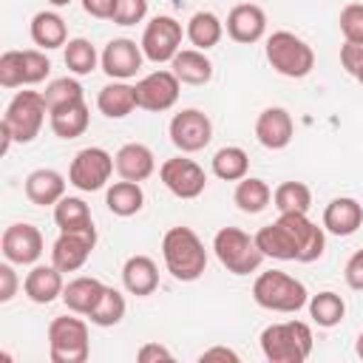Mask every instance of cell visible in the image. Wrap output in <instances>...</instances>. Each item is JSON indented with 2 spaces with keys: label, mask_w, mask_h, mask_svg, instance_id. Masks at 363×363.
Wrapping results in <instances>:
<instances>
[{
  "label": "cell",
  "mask_w": 363,
  "mask_h": 363,
  "mask_svg": "<svg viewBox=\"0 0 363 363\" xmlns=\"http://www.w3.org/2000/svg\"><path fill=\"white\" fill-rule=\"evenodd\" d=\"M142 62H145L142 45H136L128 37L111 40L102 48V54H99V65H102V71L111 79H130V77H136L142 71Z\"/></svg>",
  "instance_id": "15"
},
{
  "label": "cell",
  "mask_w": 363,
  "mask_h": 363,
  "mask_svg": "<svg viewBox=\"0 0 363 363\" xmlns=\"http://www.w3.org/2000/svg\"><path fill=\"white\" fill-rule=\"evenodd\" d=\"M159 179L162 184L176 196V199H199L207 187V173L199 162L187 159V156H173L164 159L159 167Z\"/></svg>",
  "instance_id": "12"
},
{
  "label": "cell",
  "mask_w": 363,
  "mask_h": 363,
  "mask_svg": "<svg viewBox=\"0 0 363 363\" xmlns=\"http://www.w3.org/2000/svg\"><path fill=\"white\" fill-rule=\"evenodd\" d=\"M255 244L267 258L298 261V241H295V233H292V227L284 216H278L272 224L261 227L255 233Z\"/></svg>",
  "instance_id": "18"
},
{
  "label": "cell",
  "mask_w": 363,
  "mask_h": 363,
  "mask_svg": "<svg viewBox=\"0 0 363 363\" xmlns=\"http://www.w3.org/2000/svg\"><path fill=\"white\" fill-rule=\"evenodd\" d=\"M43 99L48 105V111L60 108V105H71V102H79L85 99V91L82 85L74 79V77H60V79H51L43 91Z\"/></svg>",
  "instance_id": "38"
},
{
  "label": "cell",
  "mask_w": 363,
  "mask_h": 363,
  "mask_svg": "<svg viewBox=\"0 0 363 363\" xmlns=\"http://www.w3.org/2000/svg\"><path fill=\"white\" fill-rule=\"evenodd\" d=\"M17 272H14V264L11 261H3L0 264V303H9L14 295H17Z\"/></svg>",
  "instance_id": "43"
},
{
  "label": "cell",
  "mask_w": 363,
  "mask_h": 363,
  "mask_svg": "<svg viewBox=\"0 0 363 363\" xmlns=\"http://www.w3.org/2000/svg\"><path fill=\"white\" fill-rule=\"evenodd\" d=\"M43 233L34 227V224H26V221H17V224H9L3 230V238H0V250H3V258L11 261L14 267H28V264H37L40 255H43Z\"/></svg>",
  "instance_id": "13"
},
{
  "label": "cell",
  "mask_w": 363,
  "mask_h": 363,
  "mask_svg": "<svg viewBox=\"0 0 363 363\" xmlns=\"http://www.w3.org/2000/svg\"><path fill=\"white\" fill-rule=\"evenodd\" d=\"M233 201L241 213L247 216H258L261 210H267V204L272 201V190L264 179L258 176H244L238 184H235V193H233Z\"/></svg>",
  "instance_id": "31"
},
{
  "label": "cell",
  "mask_w": 363,
  "mask_h": 363,
  "mask_svg": "<svg viewBox=\"0 0 363 363\" xmlns=\"http://www.w3.org/2000/svg\"><path fill=\"white\" fill-rule=\"evenodd\" d=\"M62 272L54 264H31V269L23 278V292L31 303H51L57 298H62Z\"/></svg>",
  "instance_id": "19"
},
{
  "label": "cell",
  "mask_w": 363,
  "mask_h": 363,
  "mask_svg": "<svg viewBox=\"0 0 363 363\" xmlns=\"http://www.w3.org/2000/svg\"><path fill=\"white\" fill-rule=\"evenodd\" d=\"M26 199L37 207H54L65 196V176L57 173L54 167H37L26 176L23 182Z\"/></svg>",
  "instance_id": "20"
},
{
  "label": "cell",
  "mask_w": 363,
  "mask_h": 363,
  "mask_svg": "<svg viewBox=\"0 0 363 363\" xmlns=\"http://www.w3.org/2000/svg\"><path fill=\"white\" fill-rule=\"evenodd\" d=\"M105 204H108V210L113 216L130 218L145 207V190H142L139 182H128V179L113 182L108 187V193H105Z\"/></svg>",
  "instance_id": "29"
},
{
  "label": "cell",
  "mask_w": 363,
  "mask_h": 363,
  "mask_svg": "<svg viewBox=\"0 0 363 363\" xmlns=\"http://www.w3.org/2000/svg\"><path fill=\"white\" fill-rule=\"evenodd\" d=\"M45 113H48V105L43 99L40 91H17L3 113V125L11 130L14 142L20 145H28L40 136V128L45 122Z\"/></svg>",
  "instance_id": "7"
},
{
  "label": "cell",
  "mask_w": 363,
  "mask_h": 363,
  "mask_svg": "<svg viewBox=\"0 0 363 363\" xmlns=\"http://www.w3.org/2000/svg\"><path fill=\"white\" fill-rule=\"evenodd\" d=\"M292 133H295V125L286 108H278V105L264 108L255 119V139L267 150H284L292 142Z\"/></svg>",
  "instance_id": "17"
},
{
  "label": "cell",
  "mask_w": 363,
  "mask_h": 363,
  "mask_svg": "<svg viewBox=\"0 0 363 363\" xmlns=\"http://www.w3.org/2000/svg\"><path fill=\"white\" fill-rule=\"evenodd\" d=\"M162 258L167 272L176 281H199L207 269V250L204 241L190 227H170L162 238Z\"/></svg>",
  "instance_id": "1"
},
{
  "label": "cell",
  "mask_w": 363,
  "mask_h": 363,
  "mask_svg": "<svg viewBox=\"0 0 363 363\" xmlns=\"http://www.w3.org/2000/svg\"><path fill=\"white\" fill-rule=\"evenodd\" d=\"M258 343L269 363H303L312 354L315 337H312L309 323L284 320V323H269L261 332Z\"/></svg>",
  "instance_id": "2"
},
{
  "label": "cell",
  "mask_w": 363,
  "mask_h": 363,
  "mask_svg": "<svg viewBox=\"0 0 363 363\" xmlns=\"http://www.w3.org/2000/svg\"><path fill=\"white\" fill-rule=\"evenodd\" d=\"M213 173L221 182H241L250 173V156H247V150L238 147V145L218 147L216 156H213Z\"/></svg>",
  "instance_id": "34"
},
{
  "label": "cell",
  "mask_w": 363,
  "mask_h": 363,
  "mask_svg": "<svg viewBox=\"0 0 363 363\" xmlns=\"http://www.w3.org/2000/svg\"><path fill=\"white\" fill-rule=\"evenodd\" d=\"M354 354L363 360V332H360V335H357V340H354Z\"/></svg>",
  "instance_id": "48"
},
{
  "label": "cell",
  "mask_w": 363,
  "mask_h": 363,
  "mask_svg": "<svg viewBox=\"0 0 363 363\" xmlns=\"http://www.w3.org/2000/svg\"><path fill=\"white\" fill-rule=\"evenodd\" d=\"M54 224L60 227V233H68V230H88V227H94L91 207H88L79 196H62V199L54 204Z\"/></svg>",
  "instance_id": "32"
},
{
  "label": "cell",
  "mask_w": 363,
  "mask_h": 363,
  "mask_svg": "<svg viewBox=\"0 0 363 363\" xmlns=\"http://www.w3.org/2000/svg\"><path fill=\"white\" fill-rule=\"evenodd\" d=\"M147 17V0H116L113 9V23L116 26H136Z\"/></svg>",
  "instance_id": "42"
},
{
  "label": "cell",
  "mask_w": 363,
  "mask_h": 363,
  "mask_svg": "<svg viewBox=\"0 0 363 363\" xmlns=\"http://www.w3.org/2000/svg\"><path fill=\"white\" fill-rule=\"evenodd\" d=\"M102 292H105V284H102L99 278H94V275H79V278H74V281L65 284V289H62V303L68 306V312L88 318L91 309L99 303Z\"/></svg>",
  "instance_id": "25"
},
{
  "label": "cell",
  "mask_w": 363,
  "mask_h": 363,
  "mask_svg": "<svg viewBox=\"0 0 363 363\" xmlns=\"http://www.w3.org/2000/svg\"><path fill=\"white\" fill-rule=\"evenodd\" d=\"M363 224V204L352 196H337L323 210V230L332 235H352Z\"/></svg>",
  "instance_id": "22"
},
{
  "label": "cell",
  "mask_w": 363,
  "mask_h": 363,
  "mask_svg": "<svg viewBox=\"0 0 363 363\" xmlns=\"http://www.w3.org/2000/svg\"><path fill=\"white\" fill-rule=\"evenodd\" d=\"M306 306H309V318L323 329H332L346 318V301L332 289H323V292L312 295Z\"/></svg>",
  "instance_id": "33"
},
{
  "label": "cell",
  "mask_w": 363,
  "mask_h": 363,
  "mask_svg": "<svg viewBox=\"0 0 363 363\" xmlns=\"http://www.w3.org/2000/svg\"><path fill=\"white\" fill-rule=\"evenodd\" d=\"M187 34H184V28H182V23L176 20V17H170V14H159V17H153L147 26H145V31H142V54H145V60H150V62H170L179 51H182V40H184Z\"/></svg>",
  "instance_id": "9"
},
{
  "label": "cell",
  "mask_w": 363,
  "mask_h": 363,
  "mask_svg": "<svg viewBox=\"0 0 363 363\" xmlns=\"http://www.w3.org/2000/svg\"><path fill=\"white\" fill-rule=\"evenodd\" d=\"M96 108L108 119H125L128 113L136 111V91L125 79H113L99 88L96 94Z\"/></svg>",
  "instance_id": "26"
},
{
  "label": "cell",
  "mask_w": 363,
  "mask_h": 363,
  "mask_svg": "<svg viewBox=\"0 0 363 363\" xmlns=\"http://www.w3.org/2000/svg\"><path fill=\"white\" fill-rule=\"evenodd\" d=\"M227 37L241 43V45H252L267 34V14L258 3H238L230 9L227 14Z\"/></svg>",
  "instance_id": "16"
},
{
  "label": "cell",
  "mask_w": 363,
  "mask_h": 363,
  "mask_svg": "<svg viewBox=\"0 0 363 363\" xmlns=\"http://www.w3.org/2000/svg\"><path fill=\"white\" fill-rule=\"evenodd\" d=\"M0 85L3 88H20L26 85V71H23V51H3L0 57Z\"/></svg>",
  "instance_id": "39"
},
{
  "label": "cell",
  "mask_w": 363,
  "mask_h": 363,
  "mask_svg": "<svg viewBox=\"0 0 363 363\" xmlns=\"http://www.w3.org/2000/svg\"><path fill=\"white\" fill-rule=\"evenodd\" d=\"M48 354L54 363H85L91 354L88 323L82 318L57 315L48 323Z\"/></svg>",
  "instance_id": "6"
},
{
  "label": "cell",
  "mask_w": 363,
  "mask_h": 363,
  "mask_svg": "<svg viewBox=\"0 0 363 363\" xmlns=\"http://www.w3.org/2000/svg\"><path fill=\"white\" fill-rule=\"evenodd\" d=\"M122 286L136 295V298H147L156 292L159 286V267L150 255H130L122 264Z\"/></svg>",
  "instance_id": "23"
},
{
  "label": "cell",
  "mask_w": 363,
  "mask_h": 363,
  "mask_svg": "<svg viewBox=\"0 0 363 363\" xmlns=\"http://www.w3.org/2000/svg\"><path fill=\"white\" fill-rule=\"evenodd\" d=\"M170 71L179 77L182 85H207L213 79V60L207 57V51L182 48L170 60Z\"/></svg>",
  "instance_id": "24"
},
{
  "label": "cell",
  "mask_w": 363,
  "mask_h": 363,
  "mask_svg": "<svg viewBox=\"0 0 363 363\" xmlns=\"http://www.w3.org/2000/svg\"><path fill=\"white\" fill-rule=\"evenodd\" d=\"M199 360H233L235 363L238 360V352H233L227 346H213V349H204Z\"/></svg>",
  "instance_id": "47"
},
{
  "label": "cell",
  "mask_w": 363,
  "mask_h": 363,
  "mask_svg": "<svg viewBox=\"0 0 363 363\" xmlns=\"http://www.w3.org/2000/svg\"><path fill=\"white\" fill-rule=\"evenodd\" d=\"M125 312H128L125 295H122L119 289H113V286H105L99 303H96V306L91 309V315H88V320H91L94 326L108 329V326H116V323L125 318Z\"/></svg>",
  "instance_id": "37"
},
{
  "label": "cell",
  "mask_w": 363,
  "mask_h": 363,
  "mask_svg": "<svg viewBox=\"0 0 363 363\" xmlns=\"http://www.w3.org/2000/svg\"><path fill=\"white\" fill-rule=\"evenodd\" d=\"M252 298H255V303L261 309L284 312V315L298 312V309H303L309 303L306 286L295 275H289L284 269H267V272H261L255 278V284H252Z\"/></svg>",
  "instance_id": "3"
},
{
  "label": "cell",
  "mask_w": 363,
  "mask_h": 363,
  "mask_svg": "<svg viewBox=\"0 0 363 363\" xmlns=\"http://www.w3.org/2000/svg\"><path fill=\"white\" fill-rule=\"evenodd\" d=\"M28 34H31V43L43 51L65 48V43H68V26L57 11H37L31 17Z\"/></svg>",
  "instance_id": "27"
},
{
  "label": "cell",
  "mask_w": 363,
  "mask_h": 363,
  "mask_svg": "<svg viewBox=\"0 0 363 363\" xmlns=\"http://www.w3.org/2000/svg\"><path fill=\"white\" fill-rule=\"evenodd\" d=\"M88 122H91V111L85 105V99L79 102H71V105H60L54 111H48V125L54 130V136L60 139H77L88 130Z\"/></svg>",
  "instance_id": "28"
},
{
  "label": "cell",
  "mask_w": 363,
  "mask_h": 363,
  "mask_svg": "<svg viewBox=\"0 0 363 363\" xmlns=\"http://www.w3.org/2000/svg\"><path fill=\"white\" fill-rule=\"evenodd\" d=\"M179 77L170 71V68H159V71H150L145 74L133 91H136V108L142 111H150V113H162V111H170L179 99Z\"/></svg>",
  "instance_id": "11"
},
{
  "label": "cell",
  "mask_w": 363,
  "mask_h": 363,
  "mask_svg": "<svg viewBox=\"0 0 363 363\" xmlns=\"http://www.w3.org/2000/svg\"><path fill=\"white\" fill-rule=\"evenodd\" d=\"M184 34H187V40H190L193 48L210 51L213 45L221 43V37H224V23H221L213 11H196V14L187 20Z\"/></svg>",
  "instance_id": "30"
},
{
  "label": "cell",
  "mask_w": 363,
  "mask_h": 363,
  "mask_svg": "<svg viewBox=\"0 0 363 363\" xmlns=\"http://www.w3.org/2000/svg\"><path fill=\"white\" fill-rule=\"evenodd\" d=\"M136 360L139 363H159V360H173V352L164 349L162 343H142L139 352H136Z\"/></svg>",
  "instance_id": "45"
},
{
  "label": "cell",
  "mask_w": 363,
  "mask_h": 363,
  "mask_svg": "<svg viewBox=\"0 0 363 363\" xmlns=\"http://www.w3.org/2000/svg\"><path fill=\"white\" fill-rule=\"evenodd\" d=\"M167 133H170V142H173L176 150L199 153L213 139V122L199 108H182L179 113H173V119L167 125Z\"/></svg>",
  "instance_id": "10"
},
{
  "label": "cell",
  "mask_w": 363,
  "mask_h": 363,
  "mask_svg": "<svg viewBox=\"0 0 363 363\" xmlns=\"http://www.w3.org/2000/svg\"><path fill=\"white\" fill-rule=\"evenodd\" d=\"M82 9H85V14H91L96 20H111L116 0H82Z\"/></svg>",
  "instance_id": "46"
},
{
  "label": "cell",
  "mask_w": 363,
  "mask_h": 363,
  "mask_svg": "<svg viewBox=\"0 0 363 363\" xmlns=\"http://www.w3.org/2000/svg\"><path fill=\"white\" fill-rule=\"evenodd\" d=\"M23 71H26V85H37L51 74V60L45 57L43 48H26L23 51Z\"/></svg>",
  "instance_id": "41"
},
{
  "label": "cell",
  "mask_w": 363,
  "mask_h": 363,
  "mask_svg": "<svg viewBox=\"0 0 363 363\" xmlns=\"http://www.w3.org/2000/svg\"><path fill=\"white\" fill-rule=\"evenodd\" d=\"M94 247H96V227L60 233V238L51 244V264L60 272H77L85 267Z\"/></svg>",
  "instance_id": "14"
},
{
  "label": "cell",
  "mask_w": 363,
  "mask_h": 363,
  "mask_svg": "<svg viewBox=\"0 0 363 363\" xmlns=\"http://www.w3.org/2000/svg\"><path fill=\"white\" fill-rule=\"evenodd\" d=\"M62 60H65V68H68L71 74L85 77V74H91V71L96 68L99 54H96V48H94L91 40H85V37H74V40L65 43V48H62Z\"/></svg>",
  "instance_id": "36"
},
{
  "label": "cell",
  "mask_w": 363,
  "mask_h": 363,
  "mask_svg": "<svg viewBox=\"0 0 363 363\" xmlns=\"http://www.w3.org/2000/svg\"><path fill=\"white\" fill-rule=\"evenodd\" d=\"M354 79L363 85V60H360V65H357V71H354Z\"/></svg>",
  "instance_id": "50"
},
{
  "label": "cell",
  "mask_w": 363,
  "mask_h": 363,
  "mask_svg": "<svg viewBox=\"0 0 363 363\" xmlns=\"http://www.w3.org/2000/svg\"><path fill=\"white\" fill-rule=\"evenodd\" d=\"M337 26H340V34L346 43H363V3L343 6Z\"/></svg>",
  "instance_id": "40"
},
{
  "label": "cell",
  "mask_w": 363,
  "mask_h": 363,
  "mask_svg": "<svg viewBox=\"0 0 363 363\" xmlns=\"http://www.w3.org/2000/svg\"><path fill=\"white\" fill-rule=\"evenodd\" d=\"M45 3H51L54 9H65V6H71L74 0H45Z\"/></svg>",
  "instance_id": "49"
},
{
  "label": "cell",
  "mask_w": 363,
  "mask_h": 363,
  "mask_svg": "<svg viewBox=\"0 0 363 363\" xmlns=\"http://www.w3.org/2000/svg\"><path fill=\"white\" fill-rule=\"evenodd\" d=\"M213 252L218 258V264L233 272V275H250L261 267V261L267 258L258 244H255V235L238 230V227H221L216 235H213Z\"/></svg>",
  "instance_id": "5"
},
{
  "label": "cell",
  "mask_w": 363,
  "mask_h": 363,
  "mask_svg": "<svg viewBox=\"0 0 363 363\" xmlns=\"http://www.w3.org/2000/svg\"><path fill=\"white\" fill-rule=\"evenodd\" d=\"M272 204L278 213H309L312 190L303 182H281L272 190Z\"/></svg>",
  "instance_id": "35"
},
{
  "label": "cell",
  "mask_w": 363,
  "mask_h": 363,
  "mask_svg": "<svg viewBox=\"0 0 363 363\" xmlns=\"http://www.w3.org/2000/svg\"><path fill=\"white\" fill-rule=\"evenodd\" d=\"M264 54H267V62L272 65V71H278L281 77H289V79H301L315 68L312 45L292 31H272L267 37Z\"/></svg>",
  "instance_id": "4"
},
{
  "label": "cell",
  "mask_w": 363,
  "mask_h": 363,
  "mask_svg": "<svg viewBox=\"0 0 363 363\" xmlns=\"http://www.w3.org/2000/svg\"><path fill=\"white\" fill-rule=\"evenodd\" d=\"M343 278H346V284H349L352 289L363 292V250H357V252L346 261V267H343Z\"/></svg>",
  "instance_id": "44"
},
{
  "label": "cell",
  "mask_w": 363,
  "mask_h": 363,
  "mask_svg": "<svg viewBox=\"0 0 363 363\" xmlns=\"http://www.w3.org/2000/svg\"><path fill=\"white\" fill-rule=\"evenodd\" d=\"M113 170H116L113 156L105 147L91 145V147H82L74 153L71 167H68V184H74L82 193H94L108 184Z\"/></svg>",
  "instance_id": "8"
},
{
  "label": "cell",
  "mask_w": 363,
  "mask_h": 363,
  "mask_svg": "<svg viewBox=\"0 0 363 363\" xmlns=\"http://www.w3.org/2000/svg\"><path fill=\"white\" fill-rule=\"evenodd\" d=\"M113 164H116V173L119 179H128V182H145L153 176L156 170V156L147 145L142 142H128L116 150L113 156Z\"/></svg>",
  "instance_id": "21"
}]
</instances>
